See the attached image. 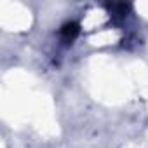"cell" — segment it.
Listing matches in <instances>:
<instances>
[{
  "label": "cell",
  "mask_w": 148,
  "mask_h": 148,
  "mask_svg": "<svg viewBox=\"0 0 148 148\" xmlns=\"http://www.w3.org/2000/svg\"><path fill=\"white\" fill-rule=\"evenodd\" d=\"M108 7H110V12H113V16H120V18H124L127 14V11H129L127 4H112Z\"/></svg>",
  "instance_id": "cell-2"
},
{
  "label": "cell",
  "mask_w": 148,
  "mask_h": 148,
  "mask_svg": "<svg viewBox=\"0 0 148 148\" xmlns=\"http://www.w3.org/2000/svg\"><path fill=\"white\" fill-rule=\"evenodd\" d=\"M61 33H63V37H64L66 40H73V38L77 37V33H79V25H77V23H66V25L63 26Z\"/></svg>",
  "instance_id": "cell-1"
}]
</instances>
